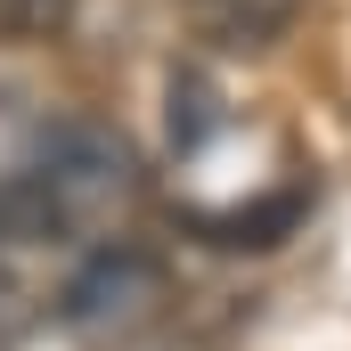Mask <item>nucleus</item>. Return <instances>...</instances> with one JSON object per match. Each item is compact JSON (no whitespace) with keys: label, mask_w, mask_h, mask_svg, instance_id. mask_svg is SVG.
<instances>
[{"label":"nucleus","mask_w":351,"mask_h":351,"mask_svg":"<svg viewBox=\"0 0 351 351\" xmlns=\"http://www.w3.org/2000/svg\"><path fill=\"white\" fill-rule=\"evenodd\" d=\"M156 311H164V269L147 262L139 245L90 254V262L74 269V286H66V302H58V319H66L82 343H131Z\"/></svg>","instance_id":"obj_2"},{"label":"nucleus","mask_w":351,"mask_h":351,"mask_svg":"<svg viewBox=\"0 0 351 351\" xmlns=\"http://www.w3.org/2000/svg\"><path fill=\"white\" fill-rule=\"evenodd\" d=\"M294 221H302V196H269L254 213H221V221H204V229H213V245H278Z\"/></svg>","instance_id":"obj_4"},{"label":"nucleus","mask_w":351,"mask_h":351,"mask_svg":"<svg viewBox=\"0 0 351 351\" xmlns=\"http://www.w3.org/2000/svg\"><path fill=\"white\" fill-rule=\"evenodd\" d=\"M213 123H221V106H213V82H204V74H180V82H172V139H180V147H196Z\"/></svg>","instance_id":"obj_5"},{"label":"nucleus","mask_w":351,"mask_h":351,"mask_svg":"<svg viewBox=\"0 0 351 351\" xmlns=\"http://www.w3.org/2000/svg\"><path fill=\"white\" fill-rule=\"evenodd\" d=\"M33 188L58 221V237H82V229H106L114 213H131L139 196V156L123 147V131L106 123H58L33 156Z\"/></svg>","instance_id":"obj_1"},{"label":"nucleus","mask_w":351,"mask_h":351,"mask_svg":"<svg viewBox=\"0 0 351 351\" xmlns=\"http://www.w3.org/2000/svg\"><path fill=\"white\" fill-rule=\"evenodd\" d=\"M74 0H0V41H49L66 33Z\"/></svg>","instance_id":"obj_6"},{"label":"nucleus","mask_w":351,"mask_h":351,"mask_svg":"<svg viewBox=\"0 0 351 351\" xmlns=\"http://www.w3.org/2000/svg\"><path fill=\"white\" fill-rule=\"evenodd\" d=\"M221 49H269L286 25H294V8L302 0H180Z\"/></svg>","instance_id":"obj_3"}]
</instances>
